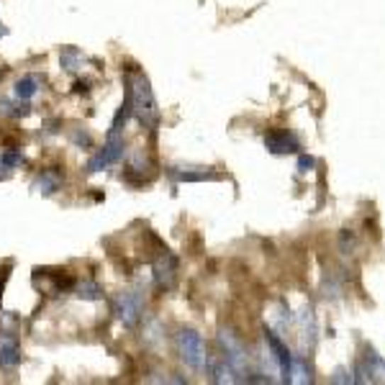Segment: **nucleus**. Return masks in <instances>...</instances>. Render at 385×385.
<instances>
[{
  "instance_id": "obj_19",
  "label": "nucleus",
  "mask_w": 385,
  "mask_h": 385,
  "mask_svg": "<svg viewBox=\"0 0 385 385\" xmlns=\"http://www.w3.org/2000/svg\"><path fill=\"white\" fill-rule=\"evenodd\" d=\"M11 172H13V169L8 167L6 160H3V155H0V180H8V177H11Z\"/></svg>"
},
{
  "instance_id": "obj_11",
  "label": "nucleus",
  "mask_w": 385,
  "mask_h": 385,
  "mask_svg": "<svg viewBox=\"0 0 385 385\" xmlns=\"http://www.w3.org/2000/svg\"><path fill=\"white\" fill-rule=\"evenodd\" d=\"M39 90H41V80L36 74H23V77L16 80V85H13L16 101H31Z\"/></svg>"
},
{
  "instance_id": "obj_3",
  "label": "nucleus",
  "mask_w": 385,
  "mask_h": 385,
  "mask_svg": "<svg viewBox=\"0 0 385 385\" xmlns=\"http://www.w3.org/2000/svg\"><path fill=\"white\" fill-rule=\"evenodd\" d=\"M175 345H177V355H180V359H183L190 370H203L208 352H206L203 337L196 329H180L177 331Z\"/></svg>"
},
{
  "instance_id": "obj_18",
  "label": "nucleus",
  "mask_w": 385,
  "mask_h": 385,
  "mask_svg": "<svg viewBox=\"0 0 385 385\" xmlns=\"http://www.w3.org/2000/svg\"><path fill=\"white\" fill-rule=\"evenodd\" d=\"M313 167V160L311 157H301V160H298V172H301V175H306V172H308V169Z\"/></svg>"
},
{
  "instance_id": "obj_6",
  "label": "nucleus",
  "mask_w": 385,
  "mask_h": 385,
  "mask_svg": "<svg viewBox=\"0 0 385 385\" xmlns=\"http://www.w3.org/2000/svg\"><path fill=\"white\" fill-rule=\"evenodd\" d=\"M152 277H155L157 291H172L177 280V257L167 250L160 252V257L152 262Z\"/></svg>"
},
{
  "instance_id": "obj_12",
  "label": "nucleus",
  "mask_w": 385,
  "mask_h": 385,
  "mask_svg": "<svg viewBox=\"0 0 385 385\" xmlns=\"http://www.w3.org/2000/svg\"><path fill=\"white\" fill-rule=\"evenodd\" d=\"M60 62H62V69H65V72H77V69H82V65L88 60H85V55H82L80 49L67 47L60 55Z\"/></svg>"
},
{
  "instance_id": "obj_14",
  "label": "nucleus",
  "mask_w": 385,
  "mask_h": 385,
  "mask_svg": "<svg viewBox=\"0 0 385 385\" xmlns=\"http://www.w3.org/2000/svg\"><path fill=\"white\" fill-rule=\"evenodd\" d=\"M169 175H172V180H177V183H201V180H218V175H213V172H206V169H201V172H180L177 167L169 169Z\"/></svg>"
},
{
  "instance_id": "obj_15",
  "label": "nucleus",
  "mask_w": 385,
  "mask_h": 385,
  "mask_svg": "<svg viewBox=\"0 0 385 385\" xmlns=\"http://www.w3.org/2000/svg\"><path fill=\"white\" fill-rule=\"evenodd\" d=\"M0 113L3 116H11V118H23V116L31 113V106L23 103H11V101H0Z\"/></svg>"
},
{
  "instance_id": "obj_13",
  "label": "nucleus",
  "mask_w": 385,
  "mask_h": 385,
  "mask_svg": "<svg viewBox=\"0 0 385 385\" xmlns=\"http://www.w3.org/2000/svg\"><path fill=\"white\" fill-rule=\"evenodd\" d=\"M74 296L80 298V301H101L103 288L101 283H95V280H82V283L74 285Z\"/></svg>"
},
{
  "instance_id": "obj_9",
  "label": "nucleus",
  "mask_w": 385,
  "mask_h": 385,
  "mask_svg": "<svg viewBox=\"0 0 385 385\" xmlns=\"http://www.w3.org/2000/svg\"><path fill=\"white\" fill-rule=\"evenodd\" d=\"M264 147L270 149L272 155H293V152L301 149L296 136L291 131H285V128H275V131L264 136Z\"/></svg>"
},
{
  "instance_id": "obj_17",
  "label": "nucleus",
  "mask_w": 385,
  "mask_h": 385,
  "mask_svg": "<svg viewBox=\"0 0 385 385\" xmlns=\"http://www.w3.org/2000/svg\"><path fill=\"white\" fill-rule=\"evenodd\" d=\"M72 142L77 144V147L90 149V147H93V136H90L85 128H74V131H72Z\"/></svg>"
},
{
  "instance_id": "obj_8",
  "label": "nucleus",
  "mask_w": 385,
  "mask_h": 385,
  "mask_svg": "<svg viewBox=\"0 0 385 385\" xmlns=\"http://www.w3.org/2000/svg\"><path fill=\"white\" fill-rule=\"evenodd\" d=\"M21 362V345L16 334L0 331V370H16Z\"/></svg>"
},
{
  "instance_id": "obj_10",
  "label": "nucleus",
  "mask_w": 385,
  "mask_h": 385,
  "mask_svg": "<svg viewBox=\"0 0 385 385\" xmlns=\"http://www.w3.org/2000/svg\"><path fill=\"white\" fill-rule=\"evenodd\" d=\"M62 172L57 167H49V169H41L39 175L34 177V183H31V190L39 193V196H55L57 190L62 188Z\"/></svg>"
},
{
  "instance_id": "obj_2",
  "label": "nucleus",
  "mask_w": 385,
  "mask_h": 385,
  "mask_svg": "<svg viewBox=\"0 0 385 385\" xmlns=\"http://www.w3.org/2000/svg\"><path fill=\"white\" fill-rule=\"evenodd\" d=\"M218 345H221V352H223L221 359L229 365V370L234 372V380H250V370H247L250 355H247L242 342H239L231 331L221 329L218 331Z\"/></svg>"
},
{
  "instance_id": "obj_4",
  "label": "nucleus",
  "mask_w": 385,
  "mask_h": 385,
  "mask_svg": "<svg viewBox=\"0 0 385 385\" xmlns=\"http://www.w3.org/2000/svg\"><path fill=\"white\" fill-rule=\"evenodd\" d=\"M113 313L118 318V324L126 329H136L144 316V296L139 291L118 293L113 298Z\"/></svg>"
},
{
  "instance_id": "obj_16",
  "label": "nucleus",
  "mask_w": 385,
  "mask_h": 385,
  "mask_svg": "<svg viewBox=\"0 0 385 385\" xmlns=\"http://www.w3.org/2000/svg\"><path fill=\"white\" fill-rule=\"evenodd\" d=\"M3 160H6V164L11 169H18V167H26V155L23 152H18V149H11V152H3Z\"/></svg>"
},
{
  "instance_id": "obj_5",
  "label": "nucleus",
  "mask_w": 385,
  "mask_h": 385,
  "mask_svg": "<svg viewBox=\"0 0 385 385\" xmlns=\"http://www.w3.org/2000/svg\"><path fill=\"white\" fill-rule=\"evenodd\" d=\"M123 149H126L123 147V131H113V128H111L103 149H98V152L90 157L88 172L95 175V172H103V169L111 167V164H118L123 160Z\"/></svg>"
},
{
  "instance_id": "obj_1",
  "label": "nucleus",
  "mask_w": 385,
  "mask_h": 385,
  "mask_svg": "<svg viewBox=\"0 0 385 385\" xmlns=\"http://www.w3.org/2000/svg\"><path fill=\"white\" fill-rule=\"evenodd\" d=\"M126 95L131 101V116L149 131H157L160 126V106H157L155 90L149 85L147 74L139 69H128L126 72Z\"/></svg>"
},
{
  "instance_id": "obj_7",
  "label": "nucleus",
  "mask_w": 385,
  "mask_h": 385,
  "mask_svg": "<svg viewBox=\"0 0 385 385\" xmlns=\"http://www.w3.org/2000/svg\"><path fill=\"white\" fill-rule=\"evenodd\" d=\"M264 345H267V350L275 355L277 367H280V380H283V383H291V370H293V355H291V350H288L283 339L277 337L272 329H267V326H264Z\"/></svg>"
},
{
  "instance_id": "obj_20",
  "label": "nucleus",
  "mask_w": 385,
  "mask_h": 385,
  "mask_svg": "<svg viewBox=\"0 0 385 385\" xmlns=\"http://www.w3.org/2000/svg\"><path fill=\"white\" fill-rule=\"evenodd\" d=\"M331 380H334V383H352V378H347V372H345V370H337Z\"/></svg>"
},
{
  "instance_id": "obj_21",
  "label": "nucleus",
  "mask_w": 385,
  "mask_h": 385,
  "mask_svg": "<svg viewBox=\"0 0 385 385\" xmlns=\"http://www.w3.org/2000/svg\"><path fill=\"white\" fill-rule=\"evenodd\" d=\"M3 36H8V28L3 26V23H0V39H3Z\"/></svg>"
}]
</instances>
